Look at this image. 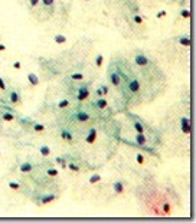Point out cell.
Segmentation results:
<instances>
[{"label": "cell", "instance_id": "obj_40", "mask_svg": "<svg viewBox=\"0 0 196 223\" xmlns=\"http://www.w3.org/2000/svg\"><path fill=\"white\" fill-rule=\"evenodd\" d=\"M0 42H2V35H0Z\"/></svg>", "mask_w": 196, "mask_h": 223}, {"label": "cell", "instance_id": "obj_28", "mask_svg": "<svg viewBox=\"0 0 196 223\" xmlns=\"http://www.w3.org/2000/svg\"><path fill=\"white\" fill-rule=\"evenodd\" d=\"M133 22H134V23H137V25H143V23H144V19L141 17L140 15L134 13V15H133Z\"/></svg>", "mask_w": 196, "mask_h": 223}, {"label": "cell", "instance_id": "obj_20", "mask_svg": "<svg viewBox=\"0 0 196 223\" xmlns=\"http://www.w3.org/2000/svg\"><path fill=\"white\" fill-rule=\"evenodd\" d=\"M39 154L42 157H49L51 156V147L49 145H41L39 147Z\"/></svg>", "mask_w": 196, "mask_h": 223}, {"label": "cell", "instance_id": "obj_37", "mask_svg": "<svg viewBox=\"0 0 196 223\" xmlns=\"http://www.w3.org/2000/svg\"><path fill=\"white\" fill-rule=\"evenodd\" d=\"M166 13H167L166 10H160V12L157 13V15H156V17H157V19H163L164 16H166Z\"/></svg>", "mask_w": 196, "mask_h": 223}, {"label": "cell", "instance_id": "obj_30", "mask_svg": "<svg viewBox=\"0 0 196 223\" xmlns=\"http://www.w3.org/2000/svg\"><path fill=\"white\" fill-rule=\"evenodd\" d=\"M41 3L45 6V7H53L55 6V0H41Z\"/></svg>", "mask_w": 196, "mask_h": 223}, {"label": "cell", "instance_id": "obj_8", "mask_svg": "<svg viewBox=\"0 0 196 223\" xmlns=\"http://www.w3.org/2000/svg\"><path fill=\"white\" fill-rule=\"evenodd\" d=\"M32 170H33V164L30 163V161H23V163L19 166V171L22 173V174L32 173Z\"/></svg>", "mask_w": 196, "mask_h": 223}, {"label": "cell", "instance_id": "obj_33", "mask_svg": "<svg viewBox=\"0 0 196 223\" xmlns=\"http://www.w3.org/2000/svg\"><path fill=\"white\" fill-rule=\"evenodd\" d=\"M12 69H15V71L22 69V62H20V61H15V62L12 63Z\"/></svg>", "mask_w": 196, "mask_h": 223}, {"label": "cell", "instance_id": "obj_17", "mask_svg": "<svg viewBox=\"0 0 196 223\" xmlns=\"http://www.w3.org/2000/svg\"><path fill=\"white\" fill-rule=\"evenodd\" d=\"M133 128H134L136 133H146V125L141 121H134L133 123Z\"/></svg>", "mask_w": 196, "mask_h": 223}, {"label": "cell", "instance_id": "obj_13", "mask_svg": "<svg viewBox=\"0 0 196 223\" xmlns=\"http://www.w3.org/2000/svg\"><path fill=\"white\" fill-rule=\"evenodd\" d=\"M61 138L65 140V141H72V140H74V134L69 130H66V128H62V130H61Z\"/></svg>", "mask_w": 196, "mask_h": 223}, {"label": "cell", "instance_id": "obj_26", "mask_svg": "<svg viewBox=\"0 0 196 223\" xmlns=\"http://www.w3.org/2000/svg\"><path fill=\"white\" fill-rule=\"evenodd\" d=\"M7 187L10 190H15V191H16V190H19L20 187H22V184H20L19 182H9L7 183Z\"/></svg>", "mask_w": 196, "mask_h": 223}, {"label": "cell", "instance_id": "obj_18", "mask_svg": "<svg viewBox=\"0 0 196 223\" xmlns=\"http://www.w3.org/2000/svg\"><path fill=\"white\" fill-rule=\"evenodd\" d=\"M2 119L6 121V123H10V121L15 119V114H13L12 111H3L2 112Z\"/></svg>", "mask_w": 196, "mask_h": 223}, {"label": "cell", "instance_id": "obj_27", "mask_svg": "<svg viewBox=\"0 0 196 223\" xmlns=\"http://www.w3.org/2000/svg\"><path fill=\"white\" fill-rule=\"evenodd\" d=\"M102 63H104V56L100 53V55L95 56V66H97V68H101Z\"/></svg>", "mask_w": 196, "mask_h": 223}, {"label": "cell", "instance_id": "obj_7", "mask_svg": "<svg viewBox=\"0 0 196 223\" xmlns=\"http://www.w3.org/2000/svg\"><path fill=\"white\" fill-rule=\"evenodd\" d=\"M74 118H75L78 123H87V121H90L91 115L88 114V112H85V111H78V112L74 114Z\"/></svg>", "mask_w": 196, "mask_h": 223}, {"label": "cell", "instance_id": "obj_19", "mask_svg": "<svg viewBox=\"0 0 196 223\" xmlns=\"http://www.w3.org/2000/svg\"><path fill=\"white\" fill-rule=\"evenodd\" d=\"M69 79H71V81H75V82H79V81H84V79H85V75L81 74V72H74V74L69 75Z\"/></svg>", "mask_w": 196, "mask_h": 223}, {"label": "cell", "instance_id": "obj_15", "mask_svg": "<svg viewBox=\"0 0 196 223\" xmlns=\"http://www.w3.org/2000/svg\"><path fill=\"white\" fill-rule=\"evenodd\" d=\"M66 41H68V39H66V36H65V35H62V33H58V35H55V36H53V42H55L58 46H62V45H65V43H66Z\"/></svg>", "mask_w": 196, "mask_h": 223}, {"label": "cell", "instance_id": "obj_22", "mask_svg": "<svg viewBox=\"0 0 196 223\" xmlns=\"http://www.w3.org/2000/svg\"><path fill=\"white\" fill-rule=\"evenodd\" d=\"M101 182V174H98V173H94V174L90 177V180H88V183L90 184H97V183Z\"/></svg>", "mask_w": 196, "mask_h": 223}, {"label": "cell", "instance_id": "obj_2", "mask_svg": "<svg viewBox=\"0 0 196 223\" xmlns=\"http://www.w3.org/2000/svg\"><path fill=\"white\" fill-rule=\"evenodd\" d=\"M108 79L110 82H111V85L113 86H120L121 82H123V76H121V74L117 71V69H111L110 68V72H108Z\"/></svg>", "mask_w": 196, "mask_h": 223}, {"label": "cell", "instance_id": "obj_9", "mask_svg": "<svg viewBox=\"0 0 196 223\" xmlns=\"http://www.w3.org/2000/svg\"><path fill=\"white\" fill-rule=\"evenodd\" d=\"M98 137V133H97V128H90V131H88L87 137H85V141L88 143V144H94L95 140H97Z\"/></svg>", "mask_w": 196, "mask_h": 223}, {"label": "cell", "instance_id": "obj_38", "mask_svg": "<svg viewBox=\"0 0 196 223\" xmlns=\"http://www.w3.org/2000/svg\"><path fill=\"white\" fill-rule=\"evenodd\" d=\"M100 88H101V91L104 92V95H107V94H108L110 89H108V86H107V85H100Z\"/></svg>", "mask_w": 196, "mask_h": 223}, {"label": "cell", "instance_id": "obj_5", "mask_svg": "<svg viewBox=\"0 0 196 223\" xmlns=\"http://www.w3.org/2000/svg\"><path fill=\"white\" fill-rule=\"evenodd\" d=\"M127 88H128V91H130L131 94L140 92V88H141V85H140V81L137 78H131L130 81H128V84H127Z\"/></svg>", "mask_w": 196, "mask_h": 223}, {"label": "cell", "instance_id": "obj_24", "mask_svg": "<svg viewBox=\"0 0 196 223\" xmlns=\"http://www.w3.org/2000/svg\"><path fill=\"white\" fill-rule=\"evenodd\" d=\"M32 130L36 131V133H43V131H45V125L41 123H35V124H32Z\"/></svg>", "mask_w": 196, "mask_h": 223}, {"label": "cell", "instance_id": "obj_23", "mask_svg": "<svg viewBox=\"0 0 196 223\" xmlns=\"http://www.w3.org/2000/svg\"><path fill=\"white\" fill-rule=\"evenodd\" d=\"M45 173H46V176H49V177H56V176L59 174L58 168H55V167H48Z\"/></svg>", "mask_w": 196, "mask_h": 223}, {"label": "cell", "instance_id": "obj_21", "mask_svg": "<svg viewBox=\"0 0 196 223\" xmlns=\"http://www.w3.org/2000/svg\"><path fill=\"white\" fill-rule=\"evenodd\" d=\"M179 43H180V46H185V48H188V46H190V39H189L186 35H183V36L179 37Z\"/></svg>", "mask_w": 196, "mask_h": 223}, {"label": "cell", "instance_id": "obj_35", "mask_svg": "<svg viewBox=\"0 0 196 223\" xmlns=\"http://www.w3.org/2000/svg\"><path fill=\"white\" fill-rule=\"evenodd\" d=\"M180 16L183 19H189V16H190V13H189V10L188 9H183V10L180 12Z\"/></svg>", "mask_w": 196, "mask_h": 223}, {"label": "cell", "instance_id": "obj_41", "mask_svg": "<svg viewBox=\"0 0 196 223\" xmlns=\"http://www.w3.org/2000/svg\"><path fill=\"white\" fill-rule=\"evenodd\" d=\"M0 158H2V151H0Z\"/></svg>", "mask_w": 196, "mask_h": 223}, {"label": "cell", "instance_id": "obj_42", "mask_svg": "<svg viewBox=\"0 0 196 223\" xmlns=\"http://www.w3.org/2000/svg\"><path fill=\"white\" fill-rule=\"evenodd\" d=\"M85 2H90V0H85Z\"/></svg>", "mask_w": 196, "mask_h": 223}, {"label": "cell", "instance_id": "obj_6", "mask_svg": "<svg viewBox=\"0 0 196 223\" xmlns=\"http://www.w3.org/2000/svg\"><path fill=\"white\" fill-rule=\"evenodd\" d=\"M180 128L183 134H186V135L190 134V121L188 117H180Z\"/></svg>", "mask_w": 196, "mask_h": 223}, {"label": "cell", "instance_id": "obj_16", "mask_svg": "<svg viewBox=\"0 0 196 223\" xmlns=\"http://www.w3.org/2000/svg\"><path fill=\"white\" fill-rule=\"evenodd\" d=\"M113 189H114V193L115 194H123L124 193V184H123V182H115L113 184Z\"/></svg>", "mask_w": 196, "mask_h": 223}, {"label": "cell", "instance_id": "obj_12", "mask_svg": "<svg viewBox=\"0 0 196 223\" xmlns=\"http://www.w3.org/2000/svg\"><path fill=\"white\" fill-rule=\"evenodd\" d=\"M134 141L139 145H146V143H147L146 133H136L134 134Z\"/></svg>", "mask_w": 196, "mask_h": 223}, {"label": "cell", "instance_id": "obj_1", "mask_svg": "<svg viewBox=\"0 0 196 223\" xmlns=\"http://www.w3.org/2000/svg\"><path fill=\"white\" fill-rule=\"evenodd\" d=\"M7 102L12 107H16L22 102V98H20V92L17 89H9L7 91Z\"/></svg>", "mask_w": 196, "mask_h": 223}, {"label": "cell", "instance_id": "obj_39", "mask_svg": "<svg viewBox=\"0 0 196 223\" xmlns=\"http://www.w3.org/2000/svg\"><path fill=\"white\" fill-rule=\"evenodd\" d=\"M4 51H7V46H6L4 43H2V42H0V52H4Z\"/></svg>", "mask_w": 196, "mask_h": 223}, {"label": "cell", "instance_id": "obj_4", "mask_svg": "<svg viewBox=\"0 0 196 223\" xmlns=\"http://www.w3.org/2000/svg\"><path fill=\"white\" fill-rule=\"evenodd\" d=\"M134 63H136V66L139 68H146L149 63H150V61H149V58H147L144 53H136L134 55Z\"/></svg>", "mask_w": 196, "mask_h": 223}, {"label": "cell", "instance_id": "obj_36", "mask_svg": "<svg viewBox=\"0 0 196 223\" xmlns=\"http://www.w3.org/2000/svg\"><path fill=\"white\" fill-rule=\"evenodd\" d=\"M39 3H41V0H29L30 7H36V6H38Z\"/></svg>", "mask_w": 196, "mask_h": 223}, {"label": "cell", "instance_id": "obj_31", "mask_svg": "<svg viewBox=\"0 0 196 223\" xmlns=\"http://www.w3.org/2000/svg\"><path fill=\"white\" fill-rule=\"evenodd\" d=\"M0 91H2V92H6V91H7V84H6V81H4L2 76H0Z\"/></svg>", "mask_w": 196, "mask_h": 223}, {"label": "cell", "instance_id": "obj_14", "mask_svg": "<svg viewBox=\"0 0 196 223\" xmlns=\"http://www.w3.org/2000/svg\"><path fill=\"white\" fill-rule=\"evenodd\" d=\"M56 199V194H53V193H51V194H45V196H42V199H41V205H49V203H52L53 200Z\"/></svg>", "mask_w": 196, "mask_h": 223}, {"label": "cell", "instance_id": "obj_11", "mask_svg": "<svg viewBox=\"0 0 196 223\" xmlns=\"http://www.w3.org/2000/svg\"><path fill=\"white\" fill-rule=\"evenodd\" d=\"M94 105H95V108H98V109H100V111H102V109H105V108L108 107V101H107L104 97L97 98V99L94 101Z\"/></svg>", "mask_w": 196, "mask_h": 223}, {"label": "cell", "instance_id": "obj_29", "mask_svg": "<svg viewBox=\"0 0 196 223\" xmlns=\"http://www.w3.org/2000/svg\"><path fill=\"white\" fill-rule=\"evenodd\" d=\"M68 107H69V99H61L59 102H58V108H61V109L68 108Z\"/></svg>", "mask_w": 196, "mask_h": 223}, {"label": "cell", "instance_id": "obj_10", "mask_svg": "<svg viewBox=\"0 0 196 223\" xmlns=\"http://www.w3.org/2000/svg\"><path fill=\"white\" fill-rule=\"evenodd\" d=\"M27 82H29L30 86H38L41 79H39V76L35 74V72H29V74H27Z\"/></svg>", "mask_w": 196, "mask_h": 223}, {"label": "cell", "instance_id": "obj_34", "mask_svg": "<svg viewBox=\"0 0 196 223\" xmlns=\"http://www.w3.org/2000/svg\"><path fill=\"white\" fill-rule=\"evenodd\" d=\"M56 163H59L64 168L68 166V164H66V158H65V157H56Z\"/></svg>", "mask_w": 196, "mask_h": 223}, {"label": "cell", "instance_id": "obj_3", "mask_svg": "<svg viewBox=\"0 0 196 223\" xmlns=\"http://www.w3.org/2000/svg\"><path fill=\"white\" fill-rule=\"evenodd\" d=\"M88 97H90V88H88L87 85H82V86H79V88L76 89V94H75V99L76 101L84 102L85 99H88Z\"/></svg>", "mask_w": 196, "mask_h": 223}, {"label": "cell", "instance_id": "obj_32", "mask_svg": "<svg viewBox=\"0 0 196 223\" xmlns=\"http://www.w3.org/2000/svg\"><path fill=\"white\" fill-rule=\"evenodd\" d=\"M136 161H137L139 164H144V163H146V158H144L143 154L137 153V154H136Z\"/></svg>", "mask_w": 196, "mask_h": 223}, {"label": "cell", "instance_id": "obj_25", "mask_svg": "<svg viewBox=\"0 0 196 223\" xmlns=\"http://www.w3.org/2000/svg\"><path fill=\"white\" fill-rule=\"evenodd\" d=\"M66 167L69 168V171H71V173H79V166L76 163H74V161H71Z\"/></svg>", "mask_w": 196, "mask_h": 223}]
</instances>
